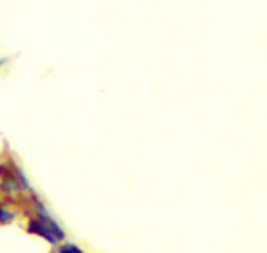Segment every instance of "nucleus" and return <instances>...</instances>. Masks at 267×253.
Listing matches in <instances>:
<instances>
[{"mask_svg": "<svg viewBox=\"0 0 267 253\" xmlns=\"http://www.w3.org/2000/svg\"><path fill=\"white\" fill-rule=\"evenodd\" d=\"M29 232H36V234H40L42 237H45V239L49 240V242H56V237L47 230V228H44L42 224H40L38 221H33L31 224H29Z\"/></svg>", "mask_w": 267, "mask_h": 253, "instance_id": "1", "label": "nucleus"}, {"mask_svg": "<svg viewBox=\"0 0 267 253\" xmlns=\"http://www.w3.org/2000/svg\"><path fill=\"white\" fill-rule=\"evenodd\" d=\"M9 221H13V214H9L4 208H0V222H9Z\"/></svg>", "mask_w": 267, "mask_h": 253, "instance_id": "2", "label": "nucleus"}, {"mask_svg": "<svg viewBox=\"0 0 267 253\" xmlns=\"http://www.w3.org/2000/svg\"><path fill=\"white\" fill-rule=\"evenodd\" d=\"M62 253H82V250L76 246H72V244H67V246L62 248Z\"/></svg>", "mask_w": 267, "mask_h": 253, "instance_id": "3", "label": "nucleus"}]
</instances>
